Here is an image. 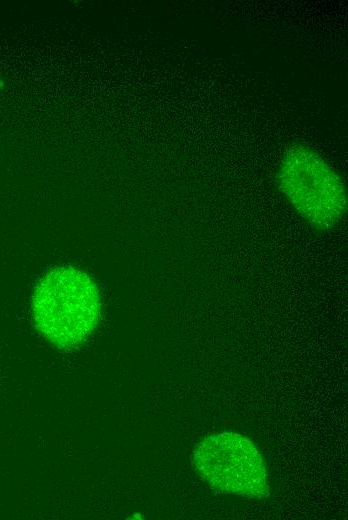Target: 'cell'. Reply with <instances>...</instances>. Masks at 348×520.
<instances>
[{
    "label": "cell",
    "instance_id": "obj_1",
    "mask_svg": "<svg viewBox=\"0 0 348 520\" xmlns=\"http://www.w3.org/2000/svg\"><path fill=\"white\" fill-rule=\"evenodd\" d=\"M31 308L40 334L59 349H72L83 344L97 327L101 298L87 273L64 265L39 280Z\"/></svg>",
    "mask_w": 348,
    "mask_h": 520
},
{
    "label": "cell",
    "instance_id": "obj_2",
    "mask_svg": "<svg viewBox=\"0 0 348 520\" xmlns=\"http://www.w3.org/2000/svg\"><path fill=\"white\" fill-rule=\"evenodd\" d=\"M276 187L295 213L312 229L335 228L347 210L341 175L316 149L293 143L283 152L275 174Z\"/></svg>",
    "mask_w": 348,
    "mask_h": 520
},
{
    "label": "cell",
    "instance_id": "obj_3",
    "mask_svg": "<svg viewBox=\"0 0 348 520\" xmlns=\"http://www.w3.org/2000/svg\"><path fill=\"white\" fill-rule=\"evenodd\" d=\"M198 475L216 492L263 499L269 494L267 471L256 446L231 431L205 437L192 454Z\"/></svg>",
    "mask_w": 348,
    "mask_h": 520
},
{
    "label": "cell",
    "instance_id": "obj_4",
    "mask_svg": "<svg viewBox=\"0 0 348 520\" xmlns=\"http://www.w3.org/2000/svg\"><path fill=\"white\" fill-rule=\"evenodd\" d=\"M1 85H2V83H1V81H0V87H1Z\"/></svg>",
    "mask_w": 348,
    "mask_h": 520
}]
</instances>
